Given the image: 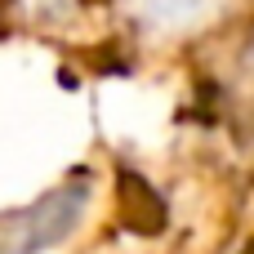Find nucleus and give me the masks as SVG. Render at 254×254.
<instances>
[{
  "instance_id": "1",
  "label": "nucleus",
  "mask_w": 254,
  "mask_h": 254,
  "mask_svg": "<svg viewBox=\"0 0 254 254\" xmlns=\"http://www.w3.org/2000/svg\"><path fill=\"white\" fill-rule=\"evenodd\" d=\"M85 205H89V183L85 179L45 192L36 205L4 219V254H40L49 246H58L80 223Z\"/></svg>"
},
{
  "instance_id": "3",
  "label": "nucleus",
  "mask_w": 254,
  "mask_h": 254,
  "mask_svg": "<svg viewBox=\"0 0 254 254\" xmlns=\"http://www.w3.org/2000/svg\"><path fill=\"white\" fill-rule=\"evenodd\" d=\"M246 254H254V241H250V250H246Z\"/></svg>"
},
{
  "instance_id": "2",
  "label": "nucleus",
  "mask_w": 254,
  "mask_h": 254,
  "mask_svg": "<svg viewBox=\"0 0 254 254\" xmlns=\"http://www.w3.org/2000/svg\"><path fill=\"white\" fill-rule=\"evenodd\" d=\"M121 223L134 228V232H147V237L165 228V205H161V196H156L143 179H134V174H121Z\"/></svg>"
}]
</instances>
